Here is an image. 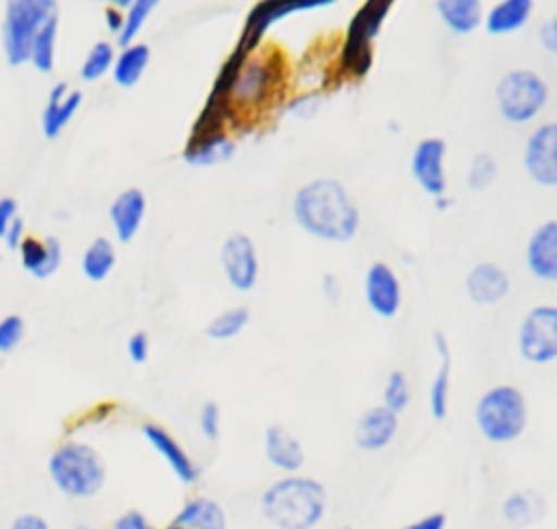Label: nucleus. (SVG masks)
<instances>
[{"mask_svg":"<svg viewBox=\"0 0 557 529\" xmlns=\"http://www.w3.org/2000/svg\"><path fill=\"white\" fill-rule=\"evenodd\" d=\"M444 527H446V516L442 512H433L405 525L403 529H444Z\"/></svg>","mask_w":557,"mask_h":529,"instance_id":"obj_43","label":"nucleus"},{"mask_svg":"<svg viewBox=\"0 0 557 529\" xmlns=\"http://www.w3.org/2000/svg\"><path fill=\"white\" fill-rule=\"evenodd\" d=\"M17 218V202L13 198H0V237L9 229V224Z\"/></svg>","mask_w":557,"mask_h":529,"instance_id":"obj_45","label":"nucleus"},{"mask_svg":"<svg viewBox=\"0 0 557 529\" xmlns=\"http://www.w3.org/2000/svg\"><path fill=\"white\" fill-rule=\"evenodd\" d=\"M9 529H50V525L39 514H20L13 518Z\"/></svg>","mask_w":557,"mask_h":529,"instance_id":"obj_42","label":"nucleus"},{"mask_svg":"<svg viewBox=\"0 0 557 529\" xmlns=\"http://www.w3.org/2000/svg\"><path fill=\"white\" fill-rule=\"evenodd\" d=\"M52 0H11L4 11V54L9 65H22L28 61L33 39L41 24L54 15Z\"/></svg>","mask_w":557,"mask_h":529,"instance_id":"obj_6","label":"nucleus"},{"mask_svg":"<svg viewBox=\"0 0 557 529\" xmlns=\"http://www.w3.org/2000/svg\"><path fill=\"white\" fill-rule=\"evenodd\" d=\"M144 438L148 444L163 457V462L170 466V470L183 481V483H194L198 477L196 464L191 457L185 453V448L159 425H144Z\"/></svg>","mask_w":557,"mask_h":529,"instance_id":"obj_19","label":"nucleus"},{"mask_svg":"<svg viewBox=\"0 0 557 529\" xmlns=\"http://www.w3.org/2000/svg\"><path fill=\"white\" fill-rule=\"evenodd\" d=\"M83 102L81 91H70L67 83H54L48 94V104L41 113V131L48 139L59 137V133L67 126Z\"/></svg>","mask_w":557,"mask_h":529,"instance_id":"obj_21","label":"nucleus"},{"mask_svg":"<svg viewBox=\"0 0 557 529\" xmlns=\"http://www.w3.org/2000/svg\"><path fill=\"white\" fill-rule=\"evenodd\" d=\"M276 81V65L272 59H246L242 65L231 94H228V104L235 102L239 107H257L261 104Z\"/></svg>","mask_w":557,"mask_h":529,"instance_id":"obj_12","label":"nucleus"},{"mask_svg":"<svg viewBox=\"0 0 557 529\" xmlns=\"http://www.w3.org/2000/svg\"><path fill=\"white\" fill-rule=\"evenodd\" d=\"M548 100V85L531 70H511L496 85V104L507 122L533 120Z\"/></svg>","mask_w":557,"mask_h":529,"instance_id":"obj_7","label":"nucleus"},{"mask_svg":"<svg viewBox=\"0 0 557 529\" xmlns=\"http://www.w3.org/2000/svg\"><path fill=\"white\" fill-rule=\"evenodd\" d=\"M150 63V48L146 44H131L113 61V81L120 87H133Z\"/></svg>","mask_w":557,"mask_h":529,"instance_id":"obj_29","label":"nucleus"},{"mask_svg":"<svg viewBox=\"0 0 557 529\" xmlns=\"http://www.w3.org/2000/svg\"><path fill=\"white\" fill-rule=\"evenodd\" d=\"M433 346L440 355V370L435 372L433 381H431V390H429V409L431 416L435 420H444L448 414V394H450V348H448V340L444 337L442 331H437L433 335Z\"/></svg>","mask_w":557,"mask_h":529,"instance_id":"obj_25","label":"nucleus"},{"mask_svg":"<svg viewBox=\"0 0 557 529\" xmlns=\"http://www.w3.org/2000/svg\"><path fill=\"white\" fill-rule=\"evenodd\" d=\"M544 512H546V501L537 492H533V490L511 492L503 501V516L516 529L531 527L533 522L542 520Z\"/></svg>","mask_w":557,"mask_h":529,"instance_id":"obj_26","label":"nucleus"},{"mask_svg":"<svg viewBox=\"0 0 557 529\" xmlns=\"http://www.w3.org/2000/svg\"><path fill=\"white\" fill-rule=\"evenodd\" d=\"M531 0H503L494 4L485 17V30L492 35H507L527 24L531 15Z\"/></svg>","mask_w":557,"mask_h":529,"instance_id":"obj_27","label":"nucleus"},{"mask_svg":"<svg viewBox=\"0 0 557 529\" xmlns=\"http://www.w3.org/2000/svg\"><path fill=\"white\" fill-rule=\"evenodd\" d=\"M333 0H268V2H259L252 7V11L248 13L237 48L244 50L246 54H250L263 39V35L268 33V28L283 20L289 13H298V11H311V9H322V7H331Z\"/></svg>","mask_w":557,"mask_h":529,"instance_id":"obj_9","label":"nucleus"},{"mask_svg":"<svg viewBox=\"0 0 557 529\" xmlns=\"http://www.w3.org/2000/svg\"><path fill=\"white\" fill-rule=\"evenodd\" d=\"M261 512L276 529H313L326 512V490L311 477L289 475L263 492Z\"/></svg>","mask_w":557,"mask_h":529,"instance_id":"obj_2","label":"nucleus"},{"mask_svg":"<svg viewBox=\"0 0 557 529\" xmlns=\"http://www.w3.org/2000/svg\"><path fill=\"white\" fill-rule=\"evenodd\" d=\"M520 355L531 364H550L557 357V309L553 305L533 307L518 331Z\"/></svg>","mask_w":557,"mask_h":529,"instance_id":"obj_8","label":"nucleus"},{"mask_svg":"<svg viewBox=\"0 0 557 529\" xmlns=\"http://www.w3.org/2000/svg\"><path fill=\"white\" fill-rule=\"evenodd\" d=\"M409 383L403 370H392L387 374L385 387H383V407H387L394 414H400L409 405Z\"/></svg>","mask_w":557,"mask_h":529,"instance_id":"obj_35","label":"nucleus"},{"mask_svg":"<svg viewBox=\"0 0 557 529\" xmlns=\"http://www.w3.org/2000/svg\"><path fill=\"white\" fill-rule=\"evenodd\" d=\"M113 529H154V527L150 525V520L141 512L131 509V512L115 518Z\"/></svg>","mask_w":557,"mask_h":529,"instance_id":"obj_40","label":"nucleus"},{"mask_svg":"<svg viewBox=\"0 0 557 529\" xmlns=\"http://www.w3.org/2000/svg\"><path fill=\"white\" fill-rule=\"evenodd\" d=\"M235 144L226 137V133H211V135H189L185 148H183V159L187 165L196 168H209L224 163L233 157Z\"/></svg>","mask_w":557,"mask_h":529,"instance_id":"obj_23","label":"nucleus"},{"mask_svg":"<svg viewBox=\"0 0 557 529\" xmlns=\"http://www.w3.org/2000/svg\"><path fill=\"white\" fill-rule=\"evenodd\" d=\"M435 9L442 22L459 35L472 33L483 20V9L476 0H440L435 2Z\"/></svg>","mask_w":557,"mask_h":529,"instance_id":"obj_28","label":"nucleus"},{"mask_svg":"<svg viewBox=\"0 0 557 529\" xmlns=\"http://www.w3.org/2000/svg\"><path fill=\"white\" fill-rule=\"evenodd\" d=\"M322 292H324V296H326V300H329L331 305H337V303H339L342 290H339V281H337L335 274H324V276H322Z\"/></svg>","mask_w":557,"mask_h":529,"instance_id":"obj_46","label":"nucleus"},{"mask_svg":"<svg viewBox=\"0 0 557 529\" xmlns=\"http://www.w3.org/2000/svg\"><path fill=\"white\" fill-rule=\"evenodd\" d=\"M444 155L446 142L440 137H424L416 144L411 155V174L416 183L435 198H442L446 192V176H444Z\"/></svg>","mask_w":557,"mask_h":529,"instance_id":"obj_13","label":"nucleus"},{"mask_svg":"<svg viewBox=\"0 0 557 529\" xmlns=\"http://www.w3.org/2000/svg\"><path fill=\"white\" fill-rule=\"evenodd\" d=\"M24 237H26V226H24V220L17 216V218L9 224V229L4 231L2 239H4V244H7L9 248L17 250V246L22 244V239H24Z\"/></svg>","mask_w":557,"mask_h":529,"instance_id":"obj_41","label":"nucleus"},{"mask_svg":"<svg viewBox=\"0 0 557 529\" xmlns=\"http://www.w3.org/2000/svg\"><path fill=\"white\" fill-rule=\"evenodd\" d=\"M115 266V248L107 237H96L83 253L81 270L89 281H104Z\"/></svg>","mask_w":557,"mask_h":529,"instance_id":"obj_30","label":"nucleus"},{"mask_svg":"<svg viewBox=\"0 0 557 529\" xmlns=\"http://www.w3.org/2000/svg\"><path fill=\"white\" fill-rule=\"evenodd\" d=\"M57 30H59V17L57 13L50 15L41 28L37 30L33 46H30V54L28 61L35 65V70L48 74L54 67V44H57Z\"/></svg>","mask_w":557,"mask_h":529,"instance_id":"obj_31","label":"nucleus"},{"mask_svg":"<svg viewBox=\"0 0 557 529\" xmlns=\"http://www.w3.org/2000/svg\"><path fill=\"white\" fill-rule=\"evenodd\" d=\"M115 61L113 48L109 41H96L91 50L87 52L83 65H81V78L83 81H98L107 70H111Z\"/></svg>","mask_w":557,"mask_h":529,"instance_id":"obj_33","label":"nucleus"},{"mask_svg":"<svg viewBox=\"0 0 557 529\" xmlns=\"http://www.w3.org/2000/svg\"><path fill=\"white\" fill-rule=\"evenodd\" d=\"M263 451L268 462L283 472H298L305 464L302 444L281 425H270L265 429Z\"/></svg>","mask_w":557,"mask_h":529,"instance_id":"obj_20","label":"nucleus"},{"mask_svg":"<svg viewBox=\"0 0 557 529\" xmlns=\"http://www.w3.org/2000/svg\"><path fill=\"white\" fill-rule=\"evenodd\" d=\"M537 37L548 52H557V20H548L544 26H540Z\"/></svg>","mask_w":557,"mask_h":529,"instance_id":"obj_44","label":"nucleus"},{"mask_svg":"<svg viewBox=\"0 0 557 529\" xmlns=\"http://www.w3.org/2000/svg\"><path fill=\"white\" fill-rule=\"evenodd\" d=\"M24 337V320L17 313H9L0 320V353H11Z\"/></svg>","mask_w":557,"mask_h":529,"instance_id":"obj_37","label":"nucleus"},{"mask_svg":"<svg viewBox=\"0 0 557 529\" xmlns=\"http://www.w3.org/2000/svg\"><path fill=\"white\" fill-rule=\"evenodd\" d=\"M363 294H366L368 307L381 318H394L400 309V300H403L400 281L394 274V270L383 261H374L368 268L366 281H363Z\"/></svg>","mask_w":557,"mask_h":529,"instance_id":"obj_14","label":"nucleus"},{"mask_svg":"<svg viewBox=\"0 0 557 529\" xmlns=\"http://www.w3.org/2000/svg\"><path fill=\"white\" fill-rule=\"evenodd\" d=\"M104 24L111 33H120L122 30V24H124V17H122V11L115 9V7H107L104 9Z\"/></svg>","mask_w":557,"mask_h":529,"instance_id":"obj_47","label":"nucleus"},{"mask_svg":"<svg viewBox=\"0 0 557 529\" xmlns=\"http://www.w3.org/2000/svg\"><path fill=\"white\" fill-rule=\"evenodd\" d=\"M342 529H348V527H342Z\"/></svg>","mask_w":557,"mask_h":529,"instance_id":"obj_48","label":"nucleus"},{"mask_svg":"<svg viewBox=\"0 0 557 529\" xmlns=\"http://www.w3.org/2000/svg\"><path fill=\"white\" fill-rule=\"evenodd\" d=\"M126 350H128V357H131L133 364H144V361L148 359V353H150L148 335H146L144 331H135V333L128 337Z\"/></svg>","mask_w":557,"mask_h":529,"instance_id":"obj_39","label":"nucleus"},{"mask_svg":"<svg viewBox=\"0 0 557 529\" xmlns=\"http://www.w3.org/2000/svg\"><path fill=\"white\" fill-rule=\"evenodd\" d=\"M198 425H200V431L207 440H218V435H220V407H218V403L207 401L202 405L200 416H198Z\"/></svg>","mask_w":557,"mask_h":529,"instance_id":"obj_38","label":"nucleus"},{"mask_svg":"<svg viewBox=\"0 0 557 529\" xmlns=\"http://www.w3.org/2000/svg\"><path fill=\"white\" fill-rule=\"evenodd\" d=\"M154 7H157V4H154L152 0H135V2H131L128 13H126L124 24H122V30L117 33V41H120L122 48H126V46L133 44V39L139 35L144 22L148 20V15L152 13Z\"/></svg>","mask_w":557,"mask_h":529,"instance_id":"obj_34","label":"nucleus"},{"mask_svg":"<svg viewBox=\"0 0 557 529\" xmlns=\"http://www.w3.org/2000/svg\"><path fill=\"white\" fill-rule=\"evenodd\" d=\"M481 435L492 444H507L522 435L527 427V401L513 385L490 387L474 407Z\"/></svg>","mask_w":557,"mask_h":529,"instance_id":"obj_4","label":"nucleus"},{"mask_svg":"<svg viewBox=\"0 0 557 529\" xmlns=\"http://www.w3.org/2000/svg\"><path fill=\"white\" fill-rule=\"evenodd\" d=\"M248 322V309L246 307H233L222 313H218L205 329V333L211 340H231L235 337Z\"/></svg>","mask_w":557,"mask_h":529,"instance_id":"obj_32","label":"nucleus"},{"mask_svg":"<svg viewBox=\"0 0 557 529\" xmlns=\"http://www.w3.org/2000/svg\"><path fill=\"white\" fill-rule=\"evenodd\" d=\"M17 253H20L22 268L37 279H46L54 274L63 259L61 242L57 237H46L44 242L35 237H24L22 244L17 246Z\"/></svg>","mask_w":557,"mask_h":529,"instance_id":"obj_22","label":"nucleus"},{"mask_svg":"<svg viewBox=\"0 0 557 529\" xmlns=\"http://www.w3.org/2000/svg\"><path fill=\"white\" fill-rule=\"evenodd\" d=\"M527 266L535 279H557V222L540 224L527 244Z\"/></svg>","mask_w":557,"mask_h":529,"instance_id":"obj_15","label":"nucleus"},{"mask_svg":"<svg viewBox=\"0 0 557 529\" xmlns=\"http://www.w3.org/2000/svg\"><path fill=\"white\" fill-rule=\"evenodd\" d=\"M220 263L226 281L237 292H248L255 287L259 276V257L252 239L244 233H233L224 239L220 250Z\"/></svg>","mask_w":557,"mask_h":529,"instance_id":"obj_10","label":"nucleus"},{"mask_svg":"<svg viewBox=\"0 0 557 529\" xmlns=\"http://www.w3.org/2000/svg\"><path fill=\"white\" fill-rule=\"evenodd\" d=\"M392 9L389 0L366 2L348 22L346 39L339 50V67L355 78H363L372 67V39Z\"/></svg>","mask_w":557,"mask_h":529,"instance_id":"obj_5","label":"nucleus"},{"mask_svg":"<svg viewBox=\"0 0 557 529\" xmlns=\"http://www.w3.org/2000/svg\"><path fill=\"white\" fill-rule=\"evenodd\" d=\"M466 292L476 305H496L509 292V276L496 263H476L466 276Z\"/></svg>","mask_w":557,"mask_h":529,"instance_id":"obj_17","label":"nucleus"},{"mask_svg":"<svg viewBox=\"0 0 557 529\" xmlns=\"http://www.w3.org/2000/svg\"><path fill=\"white\" fill-rule=\"evenodd\" d=\"M165 529H226V514L213 499L187 501Z\"/></svg>","mask_w":557,"mask_h":529,"instance_id":"obj_24","label":"nucleus"},{"mask_svg":"<svg viewBox=\"0 0 557 529\" xmlns=\"http://www.w3.org/2000/svg\"><path fill=\"white\" fill-rule=\"evenodd\" d=\"M496 161L492 155H476L468 168V187L487 189L496 181Z\"/></svg>","mask_w":557,"mask_h":529,"instance_id":"obj_36","label":"nucleus"},{"mask_svg":"<svg viewBox=\"0 0 557 529\" xmlns=\"http://www.w3.org/2000/svg\"><path fill=\"white\" fill-rule=\"evenodd\" d=\"M48 475L61 494L70 499H89L104 485L107 466L100 453L89 444L65 442L52 451Z\"/></svg>","mask_w":557,"mask_h":529,"instance_id":"obj_3","label":"nucleus"},{"mask_svg":"<svg viewBox=\"0 0 557 529\" xmlns=\"http://www.w3.org/2000/svg\"><path fill=\"white\" fill-rule=\"evenodd\" d=\"M144 213H146V196L141 189L128 187L113 198V202L109 207V218H111L113 231L122 244L131 242L137 235Z\"/></svg>","mask_w":557,"mask_h":529,"instance_id":"obj_18","label":"nucleus"},{"mask_svg":"<svg viewBox=\"0 0 557 529\" xmlns=\"http://www.w3.org/2000/svg\"><path fill=\"white\" fill-rule=\"evenodd\" d=\"M292 211L302 231L324 242H348L359 229V209L335 179L305 183L294 194Z\"/></svg>","mask_w":557,"mask_h":529,"instance_id":"obj_1","label":"nucleus"},{"mask_svg":"<svg viewBox=\"0 0 557 529\" xmlns=\"http://www.w3.org/2000/svg\"><path fill=\"white\" fill-rule=\"evenodd\" d=\"M557 124L546 122L540 128H535L524 148V170L529 176L544 185V187H555L557 183Z\"/></svg>","mask_w":557,"mask_h":529,"instance_id":"obj_11","label":"nucleus"},{"mask_svg":"<svg viewBox=\"0 0 557 529\" xmlns=\"http://www.w3.org/2000/svg\"><path fill=\"white\" fill-rule=\"evenodd\" d=\"M398 431V414L389 411L383 405L370 407L357 420L355 444L361 451H381L385 448Z\"/></svg>","mask_w":557,"mask_h":529,"instance_id":"obj_16","label":"nucleus"}]
</instances>
